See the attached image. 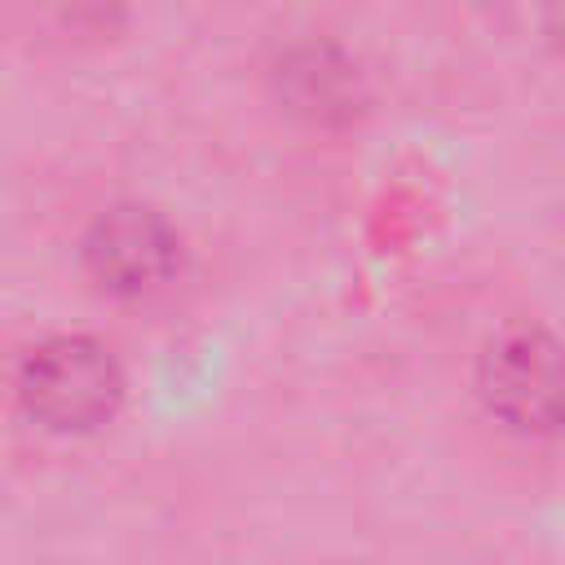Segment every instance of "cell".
I'll return each instance as SVG.
<instances>
[{"label":"cell","instance_id":"6da1fadb","mask_svg":"<svg viewBox=\"0 0 565 565\" xmlns=\"http://www.w3.org/2000/svg\"><path fill=\"white\" fill-rule=\"evenodd\" d=\"M9 397L44 437H93L119 419L128 371L106 340L88 331H49L18 349Z\"/></svg>","mask_w":565,"mask_h":565},{"label":"cell","instance_id":"7a4b0ae2","mask_svg":"<svg viewBox=\"0 0 565 565\" xmlns=\"http://www.w3.org/2000/svg\"><path fill=\"white\" fill-rule=\"evenodd\" d=\"M75 260L84 282L102 300L128 309L172 300L190 274L185 234L168 212L141 199H124L93 212V221L79 230Z\"/></svg>","mask_w":565,"mask_h":565},{"label":"cell","instance_id":"3957f363","mask_svg":"<svg viewBox=\"0 0 565 565\" xmlns=\"http://www.w3.org/2000/svg\"><path fill=\"white\" fill-rule=\"evenodd\" d=\"M481 411L516 437L565 433V344L539 327H508L486 340L472 366Z\"/></svg>","mask_w":565,"mask_h":565},{"label":"cell","instance_id":"277c9868","mask_svg":"<svg viewBox=\"0 0 565 565\" xmlns=\"http://www.w3.org/2000/svg\"><path fill=\"white\" fill-rule=\"evenodd\" d=\"M278 93H282L287 110H296L313 124H331V119H349L358 110L362 79L344 53L322 49V44H296L278 62Z\"/></svg>","mask_w":565,"mask_h":565},{"label":"cell","instance_id":"5b68a950","mask_svg":"<svg viewBox=\"0 0 565 565\" xmlns=\"http://www.w3.org/2000/svg\"><path fill=\"white\" fill-rule=\"evenodd\" d=\"M543 31L565 53V0H543Z\"/></svg>","mask_w":565,"mask_h":565}]
</instances>
